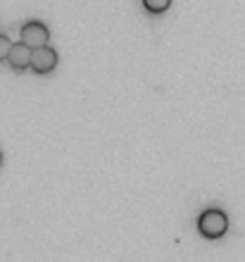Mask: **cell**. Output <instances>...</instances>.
I'll return each mask as SVG.
<instances>
[{"mask_svg":"<svg viewBox=\"0 0 245 262\" xmlns=\"http://www.w3.org/2000/svg\"><path fill=\"white\" fill-rule=\"evenodd\" d=\"M197 231L200 236H205L207 241H217L221 236H226L229 231V217L224 210L219 207H207L200 217H197Z\"/></svg>","mask_w":245,"mask_h":262,"instance_id":"cell-1","label":"cell"},{"mask_svg":"<svg viewBox=\"0 0 245 262\" xmlns=\"http://www.w3.org/2000/svg\"><path fill=\"white\" fill-rule=\"evenodd\" d=\"M60 62V55L57 50L50 48V46H43V48H34V55H31V69L36 74H50Z\"/></svg>","mask_w":245,"mask_h":262,"instance_id":"cell-2","label":"cell"},{"mask_svg":"<svg viewBox=\"0 0 245 262\" xmlns=\"http://www.w3.org/2000/svg\"><path fill=\"white\" fill-rule=\"evenodd\" d=\"M48 38L50 31L41 21H27L21 27V43H27L29 48H43V46H48Z\"/></svg>","mask_w":245,"mask_h":262,"instance_id":"cell-3","label":"cell"},{"mask_svg":"<svg viewBox=\"0 0 245 262\" xmlns=\"http://www.w3.org/2000/svg\"><path fill=\"white\" fill-rule=\"evenodd\" d=\"M31 55H34V48H29L27 43H14L12 50H10V55H7V62L14 72H27L31 69Z\"/></svg>","mask_w":245,"mask_h":262,"instance_id":"cell-4","label":"cell"},{"mask_svg":"<svg viewBox=\"0 0 245 262\" xmlns=\"http://www.w3.org/2000/svg\"><path fill=\"white\" fill-rule=\"evenodd\" d=\"M143 7L150 14H162L171 7V0H143Z\"/></svg>","mask_w":245,"mask_h":262,"instance_id":"cell-5","label":"cell"},{"mask_svg":"<svg viewBox=\"0 0 245 262\" xmlns=\"http://www.w3.org/2000/svg\"><path fill=\"white\" fill-rule=\"evenodd\" d=\"M12 46H14V43L10 41V36L0 34V62H3V60H7V55H10Z\"/></svg>","mask_w":245,"mask_h":262,"instance_id":"cell-6","label":"cell"},{"mask_svg":"<svg viewBox=\"0 0 245 262\" xmlns=\"http://www.w3.org/2000/svg\"><path fill=\"white\" fill-rule=\"evenodd\" d=\"M0 165H3V152H0Z\"/></svg>","mask_w":245,"mask_h":262,"instance_id":"cell-7","label":"cell"}]
</instances>
